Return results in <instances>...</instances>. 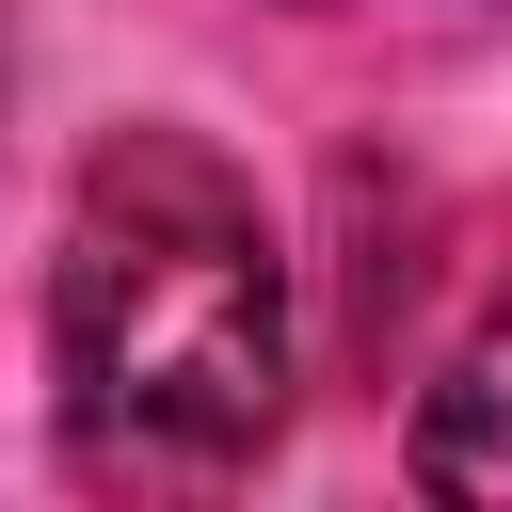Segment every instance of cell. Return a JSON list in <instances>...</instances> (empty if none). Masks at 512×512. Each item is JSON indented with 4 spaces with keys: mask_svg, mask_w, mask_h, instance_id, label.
Wrapping results in <instances>:
<instances>
[{
    "mask_svg": "<svg viewBox=\"0 0 512 512\" xmlns=\"http://www.w3.org/2000/svg\"><path fill=\"white\" fill-rule=\"evenodd\" d=\"M48 384L80 464L224 480L288 416V256L224 144L112 128L48 240Z\"/></svg>",
    "mask_w": 512,
    "mask_h": 512,
    "instance_id": "cell-1",
    "label": "cell"
},
{
    "mask_svg": "<svg viewBox=\"0 0 512 512\" xmlns=\"http://www.w3.org/2000/svg\"><path fill=\"white\" fill-rule=\"evenodd\" d=\"M416 496H480V512H512V304L432 368V400H416Z\"/></svg>",
    "mask_w": 512,
    "mask_h": 512,
    "instance_id": "cell-2",
    "label": "cell"
},
{
    "mask_svg": "<svg viewBox=\"0 0 512 512\" xmlns=\"http://www.w3.org/2000/svg\"><path fill=\"white\" fill-rule=\"evenodd\" d=\"M0 96H16V48H0Z\"/></svg>",
    "mask_w": 512,
    "mask_h": 512,
    "instance_id": "cell-3",
    "label": "cell"
}]
</instances>
